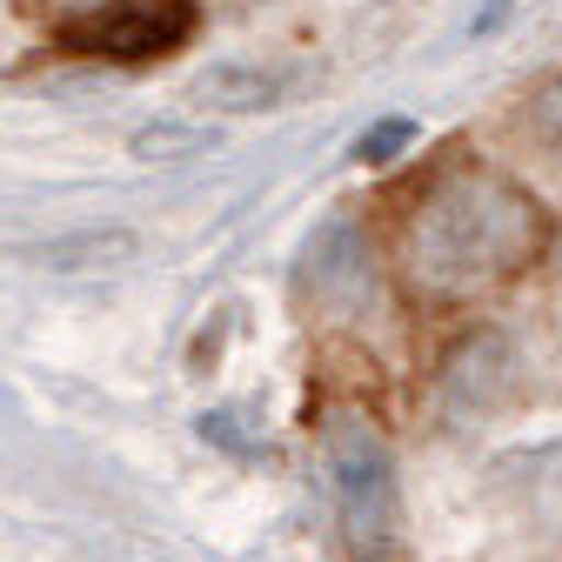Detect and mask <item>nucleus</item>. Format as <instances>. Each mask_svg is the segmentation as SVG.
Here are the masks:
<instances>
[{
  "label": "nucleus",
  "mask_w": 562,
  "mask_h": 562,
  "mask_svg": "<svg viewBox=\"0 0 562 562\" xmlns=\"http://www.w3.org/2000/svg\"><path fill=\"white\" fill-rule=\"evenodd\" d=\"M549 207L488 161H442L415 188L395 261L422 302H475L549 255Z\"/></svg>",
  "instance_id": "1"
},
{
  "label": "nucleus",
  "mask_w": 562,
  "mask_h": 562,
  "mask_svg": "<svg viewBox=\"0 0 562 562\" xmlns=\"http://www.w3.org/2000/svg\"><path fill=\"white\" fill-rule=\"evenodd\" d=\"M322 462L335 488V522L356 562H375L395 542V456L369 408H335L322 422Z\"/></svg>",
  "instance_id": "2"
},
{
  "label": "nucleus",
  "mask_w": 562,
  "mask_h": 562,
  "mask_svg": "<svg viewBox=\"0 0 562 562\" xmlns=\"http://www.w3.org/2000/svg\"><path fill=\"white\" fill-rule=\"evenodd\" d=\"M194 34V0H108V8L60 21L67 54H94V60H161Z\"/></svg>",
  "instance_id": "3"
},
{
  "label": "nucleus",
  "mask_w": 562,
  "mask_h": 562,
  "mask_svg": "<svg viewBox=\"0 0 562 562\" xmlns=\"http://www.w3.org/2000/svg\"><path fill=\"white\" fill-rule=\"evenodd\" d=\"M509 395H516V348L496 328H475L456 356L442 362V415L469 422V415H488Z\"/></svg>",
  "instance_id": "4"
},
{
  "label": "nucleus",
  "mask_w": 562,
  "mask_h": 562,
  "mask_svg": "<svg viewBox=\"0 0 562 562\" xmlns=\"http://www.w3.org/2000/svg\"><path fill=\"white\" fill-rule=\"evenodd\" d=\"M308 281H315V295H356V289H369V248H362V235H356V222H328L315 241H308Z\"/></svg>",
  "instance_id": "5"
},
{
  "label": "nucleus",
  "mask_w": 562,
  "mask_h": 562,
  "mask_svg": "<svg viewBox=\"0 0 562 562\" xmlns=\"http://www.w3.org/2000/svg\"><path fill=\"white\" fill-rule=\"evenodd\" d=\"M281 94L274 75H261V67H215V75H201L194 101L201 108H268Z\"/></svg>",
  "instance_id": "6"
},
{
  "label": "nucleus",
  "mask_w": 562,
  "mask_h": 562,
  "mask_svg": "<svg viewBox=\"0 0 562 562\" xmlns=\"http://www.w3.org/2000/svg\"><path fill=\"white\" fill-rule=\"evenodd\" d=\"M522 127H529V140H536L542 155H555V161H562V75H549V81L529 94Z\"/></svg>",
  "instance_id": "7"
},
{
  "label": "nucleus",
  "mask_w": 562,
  "mask_h": 562,
  "mask_svg": "<svg viewBox=\"0 0 562 562\" xmlns=\"http://www.w3.org/2000/svg\"><path fill=\"white\" fill-rule=\"evenodd\" d=\"M415 140V121L408 114H382L375 127H362V140H356V161L362 168H382V161H395L402 148Z\"/></svg>",
  "instance_id": "8"
},
{
  "label": "nucleus",
  "mask_w": 562,
  "mask_h": 562,
  "mask_svg": "<svg viewBox=\"0 0 562 562\" xmlns=\"http://www.w3.org/2000/svg\"><path fill=\"white\" fill-rule=\"evenodd\" d=\"M509 8H516V0H488V8H482V14L469 21V34H488V27H496V21H503Z\"/></svg>",
  "instance_id": "9"
}]
</instances>
